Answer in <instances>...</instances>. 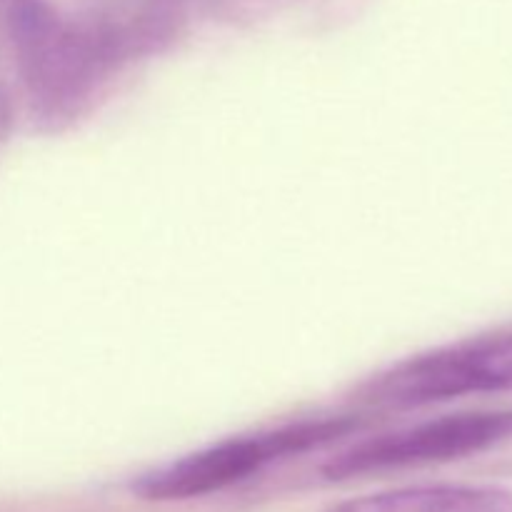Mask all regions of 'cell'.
<instances>
[{"instance_id": "cell-2", "label": "cell", "mask_w": 512, "mask_h": 512, "mask_svg": "<svg viewBox=\"0 0 512 512\" xmlns=\"http://www.w3.org/2000/svg\"><path fill=\"white\" fill-rule=\"evenodd\" d=\"M495 393H512V328L400 360L363 380L355 400L383 410H418Z\"/></svg>"}, {"instance_id": "cell-4", "label": "cell", "mask_w": 512, "mask_h": 512, "mask_svg": "<svg viewBox=\"0 0 512 512\" xmlns=\"http://www.w3.org/2000/svg\"><path fill=\"white\" fill-rule=\"evenodd\" d=\"M323 512H512V490L498 485H418L360 495Z\"/></svg>"}, {"instance_id": "cell-1", "label": "cell", "mask_w": 512, "mask_h": 512, "mask_svg": "<svg viewBox=\"0 0 512 512\" xmlns=\"http://www.w3.org/2000/svg\"><path fill=\"white\" fill-rule=\"evenodd\" d=\"M363 425L365 420L355 415H320L248 435H233L148 470L133 480V493L150 503H183L223 493L263 473L270 465L285 463L348 438Z\"/></svg>"}, {"instance_id": "cell-3", "label": "cell", "mask_w": 512, "mask_h": 512, "mask_svg": "<svg viewBox=\"0 0 512 512\" xmlns=\"http://www.w3.org/2000/svg\"><path fill=\"white\" fill-rule=\"evenodd\" d=\"M508 440H512V408L443 415L358 440L328 460L323 475L340 483L388 470L455 463L498 448Z\"/></svg>"}]
</instances>
